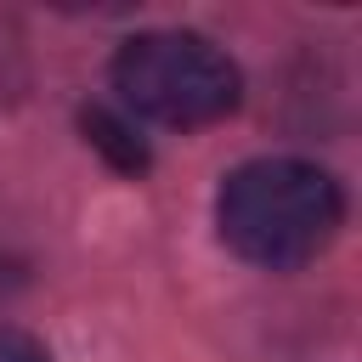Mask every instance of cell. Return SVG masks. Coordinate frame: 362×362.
<instances>
[{
	"instance_id": "1",
	"label": "cell",
	"mask_w": 362,
	"mask_h": 362,
	"mask_svg": "<svg viewBox=\"0 0 362 362\" xmlns=\"http://www.w3.org/2000/svg\"><path fill=\"white\" fill-rule=\"evenodd\" d=\"M345 221L339 181L311 158H249L215 192L221 243L266 272H294L317 260Z\"/></svg>"
},
{
	"instance_id": "2",
	"label": "cell",
	"mask_w": 362,
	"mask_h": 362,
	"mask_svg": "<svg viewBox=\"0 0 362 362\" xmlns=\"http://www.w3.org/2000/svg\"><path fill=\"white\" fill-rule=\"evenodd\" d=\"M113 90L153 124L198 130L243 102V74L215 40L192 28H147L113 51Z\"/></svg>"
},
{
	"instance_id": "3",
	"label": "cell",
	"mask_w": 362,
	"mask_h": 362,
	"mask_svg": "<svg viewBox=\"0 0 362 362\" xmlns=\"http://www.w3.org/2000/svg\"><path fill=\"white\" fill-rule=\"evenodd\" d=\"M79 124H85V136H90V141H96L119 170H147V147L130 136V124H124V119H113L107 107H85V113H79Z\"/></svg>"
},
{
	"instance_id": "4",
	"label": "cell",
	"mask_w": 362,
	"mask_h": 362,
	"mask_svg": "<svg viewBox=\"0 0 362 362\" xmlns=\"http://www.w3.org/2000/svg\"><path fill=\"white\" fill-rule=\"evenodd\" d=\"M0 362H51L45 345L34 334H17V328H0Z\"/></svg>"
}]
</instances>
